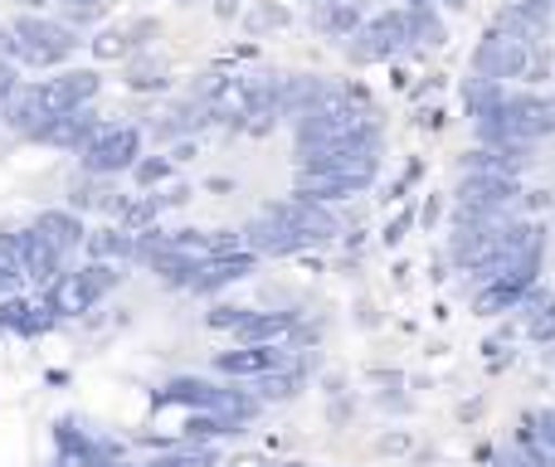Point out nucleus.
<instances>
[{
  "mask_svg": "<svg viewBox=\"0 0 555 467\" xmlns=\"http://www.w3.org/2000/svg\"><path fill=\"white\" fill-rule=\"evenodd\" d=\"M521 185L527 181H517V176H498V171H453L449 200L468 205V210H482V215H517Z\"/></svg>",
  "mask_w": 555,
  "mask_h": 467,
  "instance_id": "5",
  "label": "nucleus"
},
{
  "mask_svg": "<svg viewBox=\"0 0 555 467\" xmlns=\"http://www.w3.org/2000/svg\"><path fill=\"white\" fill-rule=\"evenodd\" d=\"M78 49H83V35H78V29H68L59 15L29 10V15H15L5 25V49H0V59H10V64H20V68L54 74V68L74 64Z\"/></svg>",
  "mask_w": 555,
  "mask_h": 467,
  "instance_id": "1",
  "label": "nucleus"
},
{
  "mask_svg": "<svg viewBox=\"0 0 555 467\" xmlns=\"http://www.w3.org/2000/svg\"><path fill=\"white\" fill-rule=\"evenodd\" d=\"M293 191L317 205H346L371 195L375 181H365V176H293Z\"/></svg>",
  "mask_w": 555,
  "mask_h": 467,
  "instance_id": "13",
  "label": "nucleus"
},
{
  "mask_svg": "<svg viewBox=\"0 0 555 467\" xmlns=\"http://www.w3.org/2000/svg\"><path fill=\"white\" fill-rule=\"evenodd\" d=\"M35 93H39V103L49 107V117H54V113H74V107L98 103V93H103V68L64 64V68H54L49 78H35Z\"/></svg>",
  "mask_w": 555,
  "mask_h": 467,
  "instance_id": "6",
  "label": "nucleus"
},
{
  "mask_svg": "<svg viewBox=\"0 0 555 467\" xmlns=\"http://www.w3.org/2000/svg\"><path fill=\"white\" fill-rule=\"evenodd\" d=\"M156 200H162V210H185V205L195 200V185L191 181H166L162 191H156Z\"/></svg>",
  "mask_w": 555,
  "mask_h": 467,
  "instance_id": "26",
  "label": "nucleus"
},
{
  "mask_svg": "<svg viewBox=\"0 0 555 467\" xmlns=\"http://www.w3.org/2000/svg\"><path fill=\"white\" fill-rule=\"evenodd\" d=\"M244 5H249V0H215V15H220V20H240Z\"/></svg>",
  "mask_w": 555,
  "mask_h": 467,
  "instance_id": "31",
  "label": "nucleus"
},
{
  "mask_svg": "<svg viewBox=\"0 0 555 467\" xmlns=\"http://www.w3.org/2000/svg\"><path fill=\"white\" fill-rule=\"evenodd\" d=\"M346 64L351 68H375V64H400L410 59V29H404V10L385 5L356 25V35L346 39Z\"/></svg>",
  "mask_w": 555,
  "mask_h": 467,
  "instance_id": "2",
  "label": "nucleus"
},
{
  "mask_svg": "<svg viewBox=\"0 0 555 467\" xmlns=\"http://www.w3.org/2000/svg\"><path fill=\"white\" fill-rule=\"evenodd\" d=\"M240 244L249 248L254 258H293V254H307L302 234L287 230V224L278 220V215H269V210L249 215V220L240 224Z\"/></svg>",
  "mask_w": 555,
  "mask_h": 467,
  "instance_id": "8",
  "label": "nucleus"
},
{
  "mask_svg": "<svg viewBox=\"0 0 555 467\" xmlns=\"http://www.w3.org/2000/svg\"><path fill=\"white\" fill-rule=\"evenodd\" d=\"M205 191H210V195H234V181H230V176H210V181H205Z\"/></svg>",
  "mask_w": 555,
  "mask_h": 467,
  "instance_id": "33",
  "label": "nucleus"
},
{
  "mask_svg": "<svg viewBox=\"0 0 555 467\" xmlns=\"http://www.w3.org/2000/svg\"><path fill=\"white\" fill-rule=\"evenodd\" d=\"M146 152V132L142 122H107L88 137V146L78 152V171L83 176H103V181H122L137 166V156Z\"/></svg>",
  "mask_w": 555,
  "mask_h": 467,
  "instance_id": "3",
  "label": "nucleus"
},
{
  "mask_svg": "<svg viewBox=\"0 0 555 467\" xmlns=\"http://www.w3.org/2000/svg\"><path fill=\"white\" fill-rule=\"evenodd\" d=\"M166 156H171L176 166L195 161V156H201V137H181V142H171V146H166Z\"/></svg>",
  "mask_w": 555,
  "mask_h": 467,
  "instance_id": "29",
  "label": "nucleus"
},
{
  "mask_svg": "<svg viewBox=\"0 0 555 467\" xmlns=\"http://www.w3.org/2000/svg\"><path fill=\"white\" fill-rule=\"evenodd\" d=\"M443 220H449V191H424V200L414 205V230L439 234Z\"/></svg>",
  "mask_w": 555,
  "mask_h": 467,
  "instance_id": "23",
  "label": "nucleus"
},
{
  "mask_svg": "<svg viewBox=\"0 0 555 467\" xmlns=\"http://www.w3.org/2000/svg\"><path fill=\"white\" fill-rule=\"evenodd\" d=\"M259 210L278 215L287 230H297L307 248H336V238L346 234V215L336 210V205H317V200H307V195H297V191L273 195V200H263Z\"/></svg>",
  "mask_w": 555,
  "mask_h": 467,
  "instance_id": "4",
  "label": "nucleus"
},
{
  "mask_svg": "<svg viewBox=\"0 0 555 467\" xmlns=\"http://www.w3.org/2000/svg\"><path fill=\"white\" fill-rule=\"evenodd\" d=\"M49 122V107L39 103L35 83H20V93L5 103V113H0V127H5L10 137H20V142H35V132Z\"/></svg>",
  "mask_w": 555,
  "mask_h": 467,
  "instance_id": "14",
  "label": "nucleus"
},
{
  "mask_svg": "<svg viewBox=\"0 0 555 467\" xmlns=\"http://www.w3.org/2000/svg\"><path fill=\"white\" fill-rule=\"evenodd\" d=\"M244 316H249V307H230V302H220L210 316H205V322H210V326H220V332H234V326H240Z\"/></svg>",
  "mask_w": 555,
  "mask_h": 467,
  "instance_id": "28",
  "label": "nucleus"
},
{
  "mask_svg": "<svg viewBox=\"0 0 555 467\" xmlns=\"http://www.w3.org/2000/svg\"><path fill=\"white\" fill-rule=\"evenodd\" d=\"M29 230H39L49 238V244L59 248L64 258H74V254H83V238H88V220L83 215H74L68 205H44V210L29 220Z\"/></svg>",
  "mask_w": 555,
  "mask_h": 467,
  "instance_id": "11",
  "label": "nucleus"
},
{
  "mask_svg": "<svg viewBox=\"0 0 555 467\" xmlns=\"http://www.w3.org/2000/svg\"><path fill=\"white\" fill-rule=\"evenodd\" d=\"M122 88L137 98H166L176 88L171 64H166L156 49H137V54L122 59Z\"/></svg>",
  "mask_w": 555,
  "mask_h": 467,
  "instance_id": "9",
  "label": "nucleus"
},
{
  "mask_svg": "<svg viewBox=\"0 0 555 467\" xmlns=\"http://www.w3.org/2000/svg\"><path fill=\"white\" fill-rule=\"evenodd\" d=\"M103 127V113L98 103L88 107H74V113H54L44 127L35 132V146H49V152H64V156H78L88 146V137Z\"/></svg>",
  "mask_w": 555,
  "mask_h": 467,
  "instance_id": "7",
  "label": "nucleus"
},
{
  "mask_svg": "<svg viewBox=\"0 0 555 467\" xmlns=\"http://www.w3.org/2000/svg\"><path fill=\"white\" fill-rule=\"evenodd\" d=\"M537 283H527V277H492V283H482L478 287V312L482 316H498V312H517L521 307V297L531 293Z\"/></svg>",
  "mask_w": 555,
  "mask_h": 467,
  "instance_id": "18",
  "label": "nucleus"
},
{
  "mask_svg": "<svg viewBox=\"0 0 555 467\" xmlns=\"http://www.w3.org/2000/svg\"><path fill=\"white\" fill-rule=\"evenodd\" d=\"M527 336L531 341H555V302H541L537 312H527Z\"/></svg>",
  "mask_w": 555,
  "mask_h": 467,
  "instance_id": "24",
  "label": "nucleus"
},
{
  "mask_svg": "<svg viewBox=\"0 0 555 467\" xmlns=\"http://www.w3.org/2000/svg\"><path fill=\"white\" fill-rule=\"evenodd\" d=\"M404 10V29H410V59L420 49H443L449 44V15L439 5H400Z\"/></svg>",
  "mask_w": 555,
  "mask_h": 467,
  "instance_id": "16",
  "label": "nucleus"
},
{
  "mask_svg": "<svg viewBox=\"0 0 555 467\" xmlns=\"http://www.w3.org/2000/svg\"><path fill=\"white\" fill-rule=\"evenodd\" d=\"M420 122L429 127V132H443V107H424V113H420Z\"/></svg>",
  "mask_w": 555,
  "mask_h": 467,
  "instance_id": "32",
  "label": "nucleus"
},
{
  "mask_svg": "<svg viewBox=\"0 0 555 467\" xmlns=\"http://www.w3.org/2000/svg\"><path fill=\"white\" fill-rule=\"evenodd\" d=\"M20 74H25V68H20V64H10V59H0V113H5V103L20 93V83H25V78H20Z\"/></svg>",
  "mask_w": 555,
  "mask_h": 467,
  "instance_id": "27",
  "label": "nucleus"
},
{
  "mask_svg": "<svg viewBox=\"0 0 555 467\" xmlns=\"http://www.w3.org/2000/svg\"><path fill=\"white\" fill-rule=\"evenodd\" d=\"M181 5H195V0H181Z\"/></svg>",
  "mask_w": 555,
  "mask_h": 467,
  "instance_id": "34",
  "label": "nucleus"
},
{
  "mask_svg": "<svg viewBox=\"0 0 555 467\" xmlns=\"http://www.w3.org/2000/svg\"><path fill=\"white\" fill-rule=\"evenodd\" d=\"M83 254L93 258V263H137V234L117 230L113 220L103 224H88V238H83Z\"/></svg>",
  "mask_w": 555,
  "mask_h": 467,
  "instance_id": "15",
  "label": "nucleus"
},
{
  "mask_svg": "<svg viewBox=\"0 0 555 467\" xmlns=\"http://www.w3.org/2000/svg\"><path fill=\"white\" fill-rule=\"evenodd\" d=\"M424 171H429V161H424V156H410V161L400 166V176H395V181L385 185V195H380V200H385V205H404L414 191H420Z\"/></svg>",
  "mask_w": 555,
  "mask_h": 467,
  "instance_id": "22",
  "label": "nucleus"
},
{
  "mask_svg": "<svg viewBox=\"0 0 555 467\" xmlns=\"http://www.w3.org/2000/svg\"><path fill=\"white\" fill-rule=\"evenodd\" d=\"M127 176H132L137 191H162L166 181H176V161H171L166 152H142V156H137V166H132Z\"/></svg>",
  "mask_w": 555,
  "mask_h": 467,
  "instance_id": "20",
  "label": "nucleus"
},
{
  "mask_svg": "<svg viewBox=\"0 0 555 467\" xmlns=\"http://www.w3.org/2000/svg\"><path fill=\"white\" fill-rule=\"evenodd\" d=\"M240 25L249 39H269L278 29H293V5H283V0H249L240 10Z\"/></svg>",
  "mask_w": 555,
  "mask_h": 467,
  "instance_id": "17",
  "label": "nucleus"
},
{
  "mask_svg": "<svg viewBox=\"0 0 555 467\" xmlns=\"http://www.w3.org/2000/svg\"><path fill=\"white\" fill-rule=\"evenodd\" d=\"M122 195L127 191H117V181H103V176H83L78 171L74 181H68V191H64V205L74 215H103V220H113L117 215V205H122Z\"/></svg>",
  "mask_w": 555,
  "mask_h": 467,
  "instance_id": "10",
  "label": "nucleus"
},
{
  "mask_svg": "<svg viewBox=\"0 0 555 467\" xmlns=\"http://www.w3.org/2000/svg\"><path fill=\"white\" fill-rule=\"evenodd\" d=\"M15 287H20V268L0 258V297H10V293H15Z\"/></svg>",
  "mask_w": 555,
  "mask_h": 467,
  "instance_id": "30",
  "label": "nucleus"
},
{
  "mask_svg": "<svg viewBox=\"0 0 555 467\" xmlns=\"http://www.w3.org/2000/svg\"><path fill=\"white\" fill-rule=\"evenodd\" d=\"M507 98V83H498V78H463L459 83V107H463V117L468 122H478L482 113H492V107Z\"/></svg>",
  "mask_w": 555,
  "mask_h": 467,
  "instance_id": "19",
  "label": "nucleus"
},
{
  "mask_svg": "<svg viewBox=\"0 0 555 467\" xmlns=\"http://www.w3.org/2000/svg\"><path fill=\"white\" fill-rule=\"evenodd\" d=\"M365 15H371V5H365V0H336V5L307 10V25H312V35L326 39V44H346Z\"/></svg>",
  "mask_w": 555,
  "mask_h": 467,
  "instance_id": "12",
  "label": "nucleus"
},
{
  "mask_svg": "<svg viewBox=\"0 0 555 467\" xmlns=\"http://www.w3.org/2000/svg\"><path fill=\"white\" fill-rule=\"evenodd\" d=\"M410 230H414V205H400V210H395V220L385 224L380 244H385V248H400L404 238H410Z\"/></svg>",
  "mask_w": 555,
  "mask_h": 467,
  "instance_id": "25",
  "label": "nucleus"
},
{
  "mask_svg": "<svg viewBox=\"0 0 555 467\" xmlns=\"http://www.w3.org/2000/svg\"><path fill=\"white\" fill-rule=\"evenodd\" d=\"M88 49H93L98 64H122L127 54H132V39H127V25H98L93 39H83Z\"/></svg>",
  "mask_w": 555,
  "mask_h": 467,
  "instance_id": "21",
  "label": "nucleus"
}]
</instances>
